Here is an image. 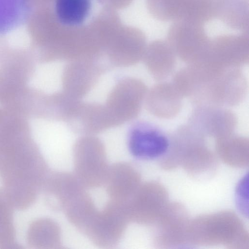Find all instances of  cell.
I'll return each instance as SVG.
<instances>
[{"label":"cell","mask_w":249,"mask_h":249,"mask_svg":"<svg viewBox=\"0 0 249 249\" xmlns=\"http://www.w3.org/2000/svg\"><path fill=\"white\" fill-rule=\"evenodd\" d=\"M172 83L193 105L231 107L247 94V79L240 68H222L206 62L186 65L174 75Z\"/></svg>","instance_id":"obj_1"},{"label":"cell","mask_w":249,"mask_h":249,"mask_svg":"<svg viewBox=\"0 0 249 249\" xmlns=\"http://www.w3.org/2000/svg\"><path fill=\"white\" fill-rule=\"evenodd\" d=\"M49 171L33 143L19 141L0 150L1 188L15 209L24 211L34 204Z\"/></svg>","instance_id":"obj_2"},{"label":"cell","mask_w":249,"mask_h":249,"mask_svg":"<svg viewBox=\"0 0 249 249\" xmlns=\"http://www.w3.org/2000/svg\"><path fill=\"white\" fill-rule=\"evenodd\" d=\"M187 244L223 245L229 249H249V234L239 217L224 211L202 215L190 220Z\"/></svg>","instance_id":"obj_3"},{"label":"cell","mask_w":249,"mask_h":249,"mask_svg":"<svg viewBox=\"0 0 249 249\" xmlns=\"http://www.w3.org/2000/svg\"><path fill=\"white\" fill-rule=\"evenodd\" d=\"M172 151L178 166H182L194 178H209L216 170V158L207 146L205 137L190 126L183 127L177 132Z\"/></svg>","instance_id":"obj_4"},{"label":"cell","mask_w":249,"mask_h":249,"mask_svg":"<svg viewBox=\"0 0 249 249\" xmlns=\"http://www.w3.org/2000/svg\"><path fill=\"white\" fill-rule=\"evenodd\" d=\"M74 175L86 189L104 185L109 166L102 141L95 135H83L72 149Z\"/></svg>","instance_id":"obj_5"},{"label":"cell","mask_w":249,"mask_h":249,"mask_svg":"<svg viewBox=\"0 0 249 249\" xmlns=\"http://www.w3.org/2000/svg\"><path fill=\"white\" fill-rule=\"evenodd\" d=\"M129 222L124 204L109 200L97 210L83 233L96 246L110 249L118 245Z\"/></svg>","instance_id":"obj_6"},{"label":"cell","mask_w":249,"mask_h":249,"mask_svg":"<svg viewBox=\"0 0 249 249\" xmlns=\"http://www.w3.org/2000/svg\"><path fill=\"white\" fill-rule=\"evenodd\" d=\"M147 90L142 81L134 77L122 79L115 84L104 105L116 127L138 116Z\"/></svg>","instance_id":"obj_7"},{"label":"cell","mask_w":249,"mask_h":249,"mask_svg":"<svg viewBox=\"0 0 249 249\" xmlns=\"http://www.w3.org/2000/svg\"><path fill=\"white\" fill-rule=\"evenodd\" d=\"M164 187L155 181L141 183L124 204L129 222L154 225L168 204Z\"/></svg>","instance_id":"obj_8"},{"label":"cell","mask_w":249,"mask_h":249,"mask_svg":"<svg viewBox=\"0 0 249 249\" xmlns=\"http://www.w3.org/2000/svg\"><path fill=\"white\" fill-rule=\"evenodd\" d=\"M238 123L236 114L226 107L194 106L188 124L205 137L215 139L234 133Z\"/></svg>","instance_id":"obj_9"},{"label":"cell","mask_w":249,"mask_h":249,"mask_svg":"<svg viewBox=\"0 0 249 249\" xmlns=\"http://www.w3.org/2000/svg\"><path fill=\"white\" fill-rule=\"evenodd\" d=\"M170 145V135L160 126L150 122H138L131 128L128 147L135 157L152 160L163 157Z\"/></svg>","instance_id":"obj_10"},{"label":"cell","mask_w":249,"mask_h":249,"mask_svg":"<svg viewBox=\"0 0 249 249\" xmlns=\"http://www.w3.org/2000/svg\"><path fill=\"white\" fill-rule=\"evenodd\" d=\"M190 221L182 204L168 203L154 224L155 245L161 248H174L187 244Z\"/></svg>","instance_id":"obj_11"},{"label":"cell","mask_w":249,"mask_h":249,"mask_svg":"<svg viewBox=\"0 0 249 249\" xmlns=\"http://www.w3.org/2000/svg\"><path fill=\"white\" fill-rule=\"evenodd\" d=\"M249 33L226 35L212 40L204 60L222 68H240L249 61Z\"/></svg>","instance_id":"obj_12"},{"label":"cell","mask_w":249,"mask_h":249,"mask_svg":"<svg viewBox=\"0 0 249 249\" xmlns=\"http://www.w3.org/2000/svg\"><path fill=\"white\" fill-rule=\"evenodd\" d=\"M106 68V65L97 59L69 61L62 74V90L81 100L94 87Z\"/></svg>","instance_id":"obj_13"},{"label":"cell","mask_w":249,"mask_h":249,"mask_svg":"<svg viewBox=\"0 0 249 249\" xmlns=\"http://www.w3.org/2000/svg\"><path fill=\"white\" fill-rule=\"evenodd\" d=\"M86 189L74 174L61 171H49L41 191L47 205L62 211L65 206Z\"/></svg>","instance_id":"obj_14"},{"label":"cell","mask_w":249,"mask_h":249,"mask_svg":"<svg viewBox=\"0 0 249 249\" xmlns=\"http://www.w3.org/2000/svg\"><path fill=\"white\" fill-rule=\"evenodd\" d=\"M183 98L172 82L160 81L148 89L144 104L152 115L171 119L180 112Z\"/></svg>","instance_id":"obj_15"},{"label":"cell","mask_w":249,"mask_h":249,"mask_svg":"<svg viewBox=\"0 0 249 249\" xmlns=\"http://www.w3.org/2000/svg\"><path fill=\"white\" fill-rule=\"evenodd\" d=\"M74 131L83 135H95L116 127L105 105L81 102L67 122Z\"/></svg>","instance_id":"obj_16"},{"label":"cell","mask_w":249,"mask_h":249,"mask_svg":"<svg viewBox=\"0 0 249 249\" xmlns=\"http://www.w3.org/2000/svg\"><path fill=\"white\" fill-rule=\"evenodd\" d=\"M139 172L124 162L110 165L104 184L109 200L124 204L141 184Z\"/></svg>","instance_id":"obj_17"},{"label":"cell","mask_w":249,"mask_h":249,"mask_svg":"<svg viewBox=\"0 0 249 249\" xmlns=\"http://www.w3.org/2000/svg\"><path fill=\"white\" fill-rule=\"evenodd\" d=\"M177 56L167 40L158 39L145 51L142 59L147 71L157 81H162L174 71Z\"/></svg>","instance_id":"obj_18"},{"label":"cell","mask_w":249,"mask_h":249,"mask_svg":"<svg viewBox=\"0 0 249 249\" xmlns=\"http://www.w3.org/2000/svg\"><path fill=\"white\" fill-rule=\"evenodd\" d=\"M27 245L34 249H59L62 248L61 229L54 220L41 217L32 221L26 234Z\"/></svg>","instance_id":"obj_19"},{"label":"cell","mask_w":249,"mask_h":249,"mask_svg":"<svg viewBox=\"0 0 249 249\" xmlns=\"http://www.w3.org/2000/svg\"><path fill=\"white\" fill-rule=\"evenodd\" d=\"M215 148L219 157L228 165L239 168L249 165L248 138L232 133L215 139Z\"/></svg>","instance_id":"obj_20"},{"label":"cell","mask_w":249,"mask_h":249,"mask_svg":"<svg viewBox=\"0 0 249 249\" xmlns=\"http://www.w3.org/2000/svg\"><path fill=\"white\" fill-rule=\"evenodd\" d=\"M31 0H0V35L22 25L31 10Z\"/></svg>","instance_id":"obj_21"},{"label":"cell","mask_w":249,"mask_h":249,"mask_svg":"<svg viewBox=\"0 0 249 249\" xmlns=\"http://www.w3.org/2000/svg\"><path fill=\"white\" fill-rule=\"evenodd\" d=\"M92 0H54V12L58 21L69 27L82 24L89 16Z\"/></svg>","instance_id":"obj_22"},{"label":"cell","mask_w":249,"mask_h":249,"mask_svg":"<svg viewBox=\"0 0 249 249\" xmlns=\"http://www.w3.org/2000/svg\"><path fill=\"white\" fill-rule=\"evenodd\" d=\"M97 210L91 197L85 190L72 200L63 212L69 221L83 232Z\"/></svg>","instance_id":"obj_23"},{"label":"cell","mask_w":249,"mask_h":249,"mask_svg":"<svg viewBox=\"0 0 249 249\" xmlns=\"http://www.w3.org/2000/svg\"><path fill=\"white\" fill-rule=\"evenodd\" d=\"M15 209L0 188V249H18L14 221Z\"/></svg>","instance_id":"obj_24"},{"label":"cell","mask_w":249,"mask_h":249,"mask_svg":"<svg viewBox=\"0 0 249 249\" xmlns=\"http://www.w3.org/2000/svg\"><path fill=\"white\" fill-rule=\"evenodd\" d=\"M192 0H148L151 13L158 20L173 22L182 20Z\"/></svg>","instance_id":"obj_25"},{"label":"cell","mask_w":249,"mask_h":249,"mask_svg":"<svg viewBox=\"0 0 249 249\" xmlns=\"http://www.w3.org/2000/svg\"><path fill=\"white\" fill-rule=\"evenodd\" d=\"M236 206L245 216L248 215V175L244 176L239 182L236 190Z\"/></svg>","instance_id":"obj_26"}]
</instances>
